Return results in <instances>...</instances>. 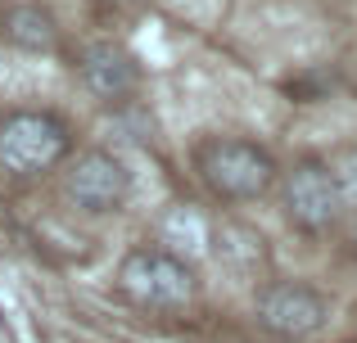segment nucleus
Listing matches in <instances>:
<instances>
[{
	"instance_id": "f257e3e1",
	"label": "nucleus",
	"mask_w": 357,
	"mask_h": 343,
	"mask_svg": "<svg viewBox=\"0 0 357 343\" xmlns=\"http://www.w3.org/2000/svg\"><path fill=\"white\" fill-rule=\"evenodd\" d=\"M68 127L50 109H18L0 122V168L14 176H41L68 159Z\"/></svg>"
},
{
	"instance_id": "f03ea898",
	"label": "nucleus",
	"mask_w": 357,
	"mask_h": 343,
	"mask_svg": "<svg viewBox=\"0 0 357 343\" xmlns=\"http://www.w3.org/2000/svg\"><path fill=\"white\" fill-rule=\"evenodd\" d=\"M118 285L131 303L140 308H158V312H176L195 298V271L190 262L172 257L167 248L149 244V248H131L118 266Z\"/></svg>"
},
{
	"instance_id": "7ed1b4c3",
	"label": "nucleus",
	"mask_w": 357,
	"mask_h": 343,
	"mask_svg": "<svg viewBox=\"0 0 357 343\" xmlns=\"http://www.w3.org/2000/svg\"><path fill=\"white\" fill-rule=\"evenodd\" d=\"M199 176L218 199L244 203L271 190L276 181V159L253 141H208L199 150Z\"/></svg>"
},
{
	"instance_id": "20e7f679",
	"label": "nucleus",
	"mask_w": 357,
	"mask_h": 343,
	"mask_svg": "<svg viewBox=\"0 0 357 343\" xmlns=\"http://www.w3.org/2000/svg\"><path fill=\"white\" fill-rule=\"evenodd\" d=\"M63 194L73 199V208L91 212V217L118 212L131 199V168L109 150H86L63 176Z\"/></svg>"
},
{
	"instance_id": "39448f33",
	"label": "nucleus",
	"mask_w": 357,
	"mask_h": 343,
	"mask_svg": "<svg viewBox=\"0 0 357 343\" xmlns=\"http://www.w3.org/2000/svg\"><path fill=\"white\" fill-rule=\"evenodd\" d=\"M285 212L298 230H331L335 221L344 217L335 172L317 159H303L285 176Z\"/></svg>"
},
{
	"instance_id": "423d86ee",
	"label": "nucleus",
	"mask_w": 357,
	"mask_h": 343,
	"mask_svg": "<svg viewBox=\"0 0 357 343\" xmlns=\"http://www.w3.org/2000/svg\"><path fill=\"white\" fill-rule=\"evenodd\" d=\"M258 326L280 339H307L326 326V298L298 280L267 285L258 294Z\"/></svg>"
},
{
	"instance_id": "0eeeda50",
	"label": "nucleus",
	"mask_w": 357,
	"mask_h": 343,
	"mask_svg": "<svg viewBox=\"0 0 357 343\" xmlns=\"http://www.w3.org/2000/svg\"><path fill=\"white\" fill-rule=\"evenodd\" d=\"M77 77H82V86H86L96 99L118 104V99H127L131 90L140 86V63L131 59V50H122L118 41H96V45L82 50Z\"/></svg>"
},
{
	"instance_id": "6e6552de",
	"label": "nucleus",
	"mask_w": 357,
	"mask_h": 343,
	"mask_svg": "<svg viewBox=\"0 0 357 343\" xmlns=\"http://www.w3.org/2000/svg\"><path fill=\"white\" fill-rule=\"evenodd\" d=\"M158 248H167L181 262H195V257L213 253V221L190 203H176L158 221Z\"/></svg>"
},
{
	"instance_id": "1a4fd4ad",
	"label": "nucleus",
	"mask_w": 357,
	"mask_h": 343,
	"mask_svg": "<svg viewBox=\"0 0 357 343\" xmlns=\"http://www.w3.org/2000/svg\"><path fill=\"white\" fill-rule=\"evenodd\" d=\"M5 36L27 54H50L54 41H59V27H54V18L41 5H18L5 18Z\"/></svg>"
},
{
	"instance_id": "9d476101",
	"label": "nucleus",
	"mask_w": 357,
	"mask_h": 343,
	"mask_svg": "<svg viewBox=\"0 0 357 343\" xmlns=\"http://www.w3.org/2000/svg\"><path fill=\"white\" fill-rule=\"evenodd\" d=\"M335 185H340V203L349 212H357V150L353 154H344L340 163H335Z\"/></svg>"
}]
</instances>
